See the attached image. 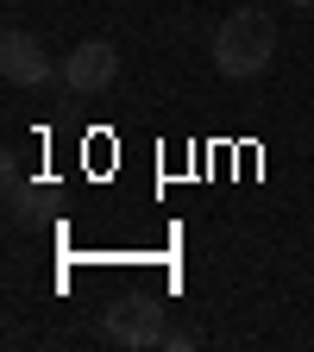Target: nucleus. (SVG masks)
Masks as SVG:
<instances>
[{"label": "nucleus", "mask_w": 314, "mask_h": 352, "mask_svg": "<svg viewBox=\"0 0 314 352\" xmlns=\"http://www.w3.org/2000/svg\"><path fill=\"white\" fill-rule=\"evenodd\" d=\"M164 346H170V352H195V333H189V327H176V333H164Z\"/></svg>", "instance_id": "423d86ee"}, {"label": "nucleus", "mask_w": 314, "mask_h": 352, "mask_svg": "<svg viewBox=\"0 0 314 352\" xmlns=\"http://www.w3.org/2000/svg\"><path fill=\"white\" fill-rule=\"evenodd\" d=\"M0 76H7L13 88H44V82L57 76V63H51V51H44L32 32L13 25L7 38H0Z\"/></svg>", "instance_id": "20e7f679"}, {"label": "nucleus", "mask_w": 314, "mask_h": 352, "mask_svg": "<svg viewBox=\"0 0 314 352\" xmlns=\"http://www.w3.org/2000/svg\"><path fill=\"white\" fill-rule=\"evenodd\" d=\"M164 302L151 296H132V302H113L107 308V340L113 346H164Z\"/></svg>", "instance_id": "7ed1b4c3"}, {"label": "nucleus", "mask_w": 314, "mask_h": 352, "mask_svg": "<svg viewBox=\"0 0 314 352\" xmlns=\"http://www.w3.org/2000/svg\"><path fill=\"white\" fill-rule=\"evenodd\" d=\"M7 195H13V227H32V201L38 195L19 183V170H7Z\"/></svg>", "instance_id": "39448f33"}, {"label": "nucleus", "mask_w": 314, "mask_h": 352, "mask_svg": "<svg viewBox=\"0 0 314 352\" xmlns=\"http://www.w3.org/2000/svg\"><path fill=\"white\" fill-rule=\"evenodd\" d=\"M277 57V19L264 7H233L227 19L214 25V69L227 82H251L264 76Z\"/></svg>", "instance_id": "f257e3e1"}, {"label": "nucleus", "mask_w": 314, "mask_h": 352, "mask_svg": "<svg viewBox=\"0 0 314 352\" xmlns=\"http://www.w3.org/2000/svg\"><path fill=\"white\" fill-rule=\"evenodd\" d=\"M283 7H289V13H314V0H283Z\"/></svg>", "instance_id": "0eeeda50"}, {"label": "nucleus", "mask_w": 314, "mask_h": 352, "mask_svg": "<svg viewBox=\"0 0 314 352\" xmlns=\"http://www.w3.org/2000/svg\"><path fill=\"white\" fill-rule=\"evenodd\" d=\"M113 76H120V44L113 38H82L57 63V82L69 95H101V88H113Z\"/></svg>", "instance_id": "f03ea898"}]
</instances>
